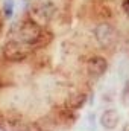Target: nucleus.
<instances>
[{
    "label": "nucleus",
    "instance_id": "obj_8",
    "mask_svg": "<svg viewBox=\"0 0 129 131\" xmlns=\"http://www.w3.org/2000/svg\"><path fill=\"white\" fill-rule=\"evenodd\" d=\"M12 12H14V3H12V0H5V3H3V14H5V17L6 18L12 17Z\"/></svg>",
    "mask_w": 129,
    "mask_h": 131
},
{
    "label": "nucleus",
    "instance_id": "obj_2",
    "mask_svg": "<svg viewBox=\"0 0 129 131\" xmlns=\"http://www.w3.org/2000/svg\"><path fill=\"white\" fill-rule=\"evenodd\" d=\"M3 58L9 63H20L23 60L28 58V55L31 53V46H28L26 43L23 41H8L5 46H3Z\"/></svg>",
    "mask_w": 129,
    "mask_h": 131
},
{
    "label": "nucleus",
    "instance_id": "obj_11",
    "mask_svg": "<svg viewBox=\"0 0 129 131\" xmlns=\"http://www.w3.org/2000/svg\"><path fill=\"white\" fill-rule=\"evenodd\" d=\"M2 29H3V17L0 14V32H2Z\"/></svg>",
    "mask_w": 129,
    "mask_h": 131
},
{
    "label": "nucleus",
    "instance_id": "obj_6",
    "mask_svg": "<svg viewBox=\"0 0 129 131\" xmlns=\"http://www.w3.org/2000/svg\"><path fill=\"white\" fill-rule=\"evenodd\" d=\"M35 14L40 15L41 18H50L55 14V6L53 3H41L38 6H35Z\"/></svg>",
    "mask_w": 129,
    "mask_h": 131
},
{
    "label": "nucleus",
    "instance_id": "obj_3",
    "mask_svg": "<svg viewBox=\"0 0 129 131\" xmlns=\"http://www.w3.org/2000/svg\"><path fill=\"white\" fill-rule=\"evenodd\" d=\"M94 37L102 47H109L117 41V31L109 23H99L94 28Z\"/></svg>",
    "mask_w": 129,
    "mask_h": 131
},
{
    "label": "nucleus",
    "instance_id": "obj_4",
    "mask_svg": "<svg viewBox=\"0 0 129 131\" xmlns=\"http://www.w3.org/2000/svg\"><path fill=\"white\" fill-rule=\"evenodd\" d=\"M106 67H108V63H106V60H105L103 57H93V58H90L88 63H87V70H88V73H90L91 76H94V78L102 76V75L106 72Z\"/></svg>",
    "mask_w": 129,
    "mask_h": 131
},
{
    "label": "nucleus",
    "instance_id": "obj_5",
    "mask_svg": "<svg viewBox=\"0 0 129 131\" xmlns=\"http://www.w3.org/2000/svg\"><path fill=\"white\" fill-rule=\"evenodd\" d=\"M119 121H120V116L115 110L109 108V110H105L100 116V125L105 128V130H114L117 125H119Z\"/></svg>",
    "mask_w": 129,
    "mask_h": 131
},
{
    "label": "nucleus",
    "instance_id": "obj_7",
    "mask_svg": "<svg viewBox=\"0 0 129 131\" xmlns=\"http://www.w3.org/2000/svg\"><path fill=\"white\" fill-rule=\"evenodd\" d=\"M85 101H87V96H85V95L76 93V95H73L71 98L67 101V107L71 108V110H78V108H81V107L84 105Z\"/></svg>",
    "mask_w": 129,
    "mask_h": 131
},
{
    "label": "nucleus",
    "instance_id": "obj_1",
    "mask_svg": "<svg viewBox=\"0 0 129 131\" xmlns=\"http://www.w3.org/2000/svg\"><path fill=\"white\" fill-rule=\"evenodd\" d=\"M18 38H20V41L26 43L28 46L35 47V46H40L41 41L46 40V34H44L43 28L36 21H33V20H24L20 25ZM44 43H47V41H44Z\"/></svg>",
    "mask_w": 129,
    "mask_h": 131
},
{
    "label": "nucleus",
    "instance_id": "obj_10",
    "mask_svg": "<svg viewBox=\"0 0 129 131\" xmlns=\"http://www.w3.org/2000/svg\"><path fill=\"white\" fill-rule=\"evenodd\" d=\"M122 9H123V12L129 17V0H123L122 2Z\"/></svg>",
    "mask_w": 129,
    "mask_h": 131
},
{
    "label": "nucleus",
    "instance_id": "obj_12",
    "mask_svg": "<svg viewBox=\"0 0 129 131\" xmlns=\"http://www.w3.org/2000/svg\"><path fill=\"white\" fill-rule=\"evenodd\" d=\"M123 131H129V124L126 125V127H125V128H123Z\"/></svg>",
    "mask_w": 129,
    "mask_h": 131
},
{
    "label": "nucleus",
    "instance_id": "obj_9",
    "mask_svg": "<svg viewBox=\"0 0 129 131\" xmlns=\"http://www.w3.org/2000/svg\"><path fill=\"white\" fill-rule=\"evenodd\" d=\"M23 131H41V128L36 125V124H29V125H26Z\"/></svg>",
    "mask_w": 129,
    "mask_h": 131
}]
</instances>
